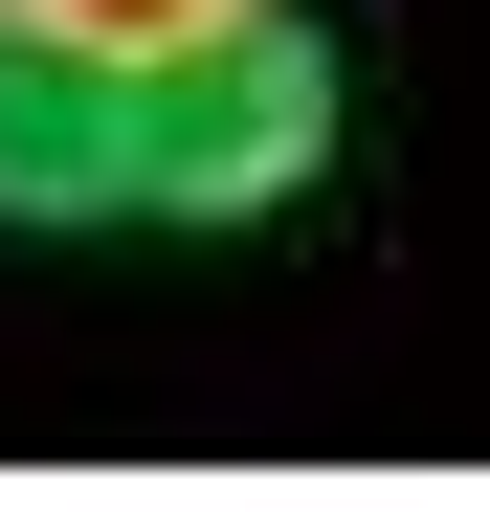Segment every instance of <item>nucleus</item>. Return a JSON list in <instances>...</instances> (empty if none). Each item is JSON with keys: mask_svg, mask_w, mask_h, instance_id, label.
Instances as JSON below:
<instances>
[{"mask_svg": "<svg viewBox=\"0 0 490 512\" xmlns=\"http://www.w3.org/2000/svg\"><path fill=\"white\" fill-rule=\"evenodd\" d=\"M335 179L290 0H0V223H268Z\"/></svg>", "mask_w": 490, "mask_h": 512, "instance_id": "f257e3e1", "label": "nucleus"}]
</instances>
